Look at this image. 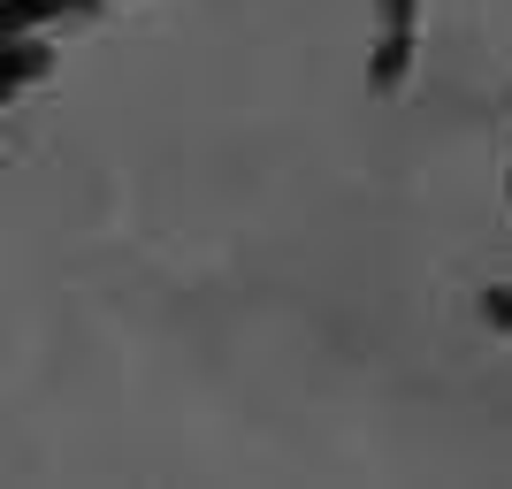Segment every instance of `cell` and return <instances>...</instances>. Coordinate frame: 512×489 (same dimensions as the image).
<instances>
[{
    "instance_id": "cell-3",
    "label": "cell",
    "mask_w": 512,
    "mask_h": 489,
    "mask_svg": "<svg viewBox=\"0 0 512 489\" xmlns=\"http://www.w3.org/2000/svg\"><path fill=\"white\" fill-rule=\"evenodd\" d=\"M0 69H8L16 85H31V77H46V69H54V54H46L39 39H23V31H8V39H0Z\"/></svg>"
},
{
    "instance_id": "cell-1",
    "label": "cell",
    "mask_w": 512,
    "mask_h": 489,
    "mask_svg": "<svg viewBox=\"0 0 512 489\" xmlns=\"http://www.w3.org/2000/svg\"><path fill=\"white\" fill-rule=\"evenodd\" d=\"M413 39H421V0H375V54H367V85L398 92L413 69Z\"/></svg>"
},
{
    "instance_id": "cell-2",
    "label": "cell",
    "mask_w": 512,
    "mask_h": 489,
    "mask_svg": "<svg viewBox=\"0 0 512 489\" xmlns=\"http://www.w3.org/2000/svg\"><path fill=\"white\" fill-rule=\"evenodd\" d=\"M92 0H0V39L8 31H39V23H54V16H85Z\"/></svg>"
},
{
    "instance_id": "cell-4",
    "label": "cell",
    "mask_w": 512,
    "mask_h": 489,
    "mask_svg": "<svg viewBox=\"0 0 512 489\" xmlns=\"http://www.w3.org/2000/svg\"><path fill=\"white\" fill-rule=\"evenodd\" d=\"M482 321H490V329H512V283L482 291Z\"/></svg>"
},
{
    "instance_id": "cell-5",
    "label": "cell",
    "mask_w": 512,
    "mask_h": 489,
    "mask_svg": "<svg viewBox=\"0 0 512 489\" xmlns=\"http://www.w3.org/2000/svg\"><path fill=\"white\" fill-rule=\"evenodd\" d=\"M16 92H23V85H16V77H8V69H0V100H16Z\"/></svg>"
}]
</instances>
